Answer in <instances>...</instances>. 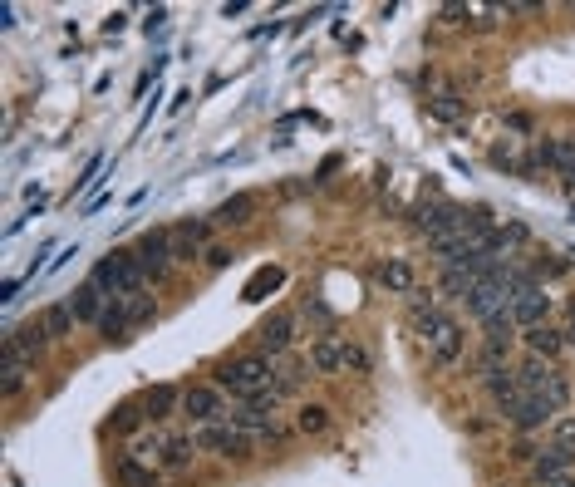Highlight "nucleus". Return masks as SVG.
<instances>
[{
  "label": "nucleus",
  "mask_w": 575,
  "mask_h": 487,
  "mask_svg": "<svg viewBox=\"0 0 575 487\" xmlns=\"http://www.w3.org/2000/svg\"><path fill=\"white\" fill-rule=\"evenodd\" d=\"M222 394H231V399H256V394H266L271 384H276V365H271V355H236V360H222L217 365V379H212Z\"/></svg>",
  "instance_id": "obj_1"
},
{
  "label": "nucleus",
  "mask_w": 575,
  "mask_h": 487,
  "mask_svg": "<svg viewBox=\"0 0 575 487\" xmlns=\"http://www.w3.org/2000/svg\"><path fill=\"white\" fill-rule=\"evenodd\" d=\"M109 301H138L143 291H148V276L138 271V261H133V251H109L99 266H94V276H89Z\"/></svg>",
  "instance_id": "obj_2"
},
{
  "label": "nucleus",
  "mask_w": 575,
  "mask_h": 487,
  "mask_svg": "<svg viewBox=\"0 0 575 487\" xmlns=\"http://www.w3.org/2000/svg\"><path fill=\"white\" fill-rule=\"evenodd\" d=\"M413 330L428 340V355H433V365L438 369H453L462 360V350H467V335H462V325L448 315V310H433V315L418 320Z\"/></svg>",
  "instance_id": "obj_3"
},
{
  "label": "nucleus",
  "mask_w": 575,
  "mask_h": 487,
  "mask_svg": "<svg viewBox=\"0 0 575 487\" xmlns=\"http://www.w3.org/2000/svg\"><path fill=\"white\" fill-rule=\"evenodd\" d=\"M133 251V261H138V271L148 276V286H158V281H168L177 266L173 256V227H148L138 242L128 246Z\"/></svg>",
  "instance_id": "obj_4"
},
{
  "label": "nucleus",
  "mask_w": 575,
  "mask_h": 487,
  "mask_svg": "<svg viewBox=\"0 0 575 487\" xmlns=\"http://www.w3.org/2000/svg\"><path fill=\"white\" fill-rule=\"evenodd\" d=\"M227 394L217 384H187L182 389V419L197 428H212V424H227Z\"/></svg>",
  "instance_id": "obj_5"
},
{
  "label": "nucleus",
  "mask_w": 575,
  "mask_h": 487,
  "mask_svg": "<svg viewBox=\"0 0 575 487\" xmlns=\"http://www.w3.org/2000/svg\"><path fill=\"white\" fill-rule=\"evenodd\" d=\"M462 222H467V207L448 202V197H433V202H418V207H413V227H418L428 242L462 232Z\"/></svg>",
  "instance_id": "obj_6"
},
{
  "label": "nucleus",
  "mask_w": 575,
  "mask_h": 487,
  "mask_svg": "<svg viewBox=\"0 0 575 487\" xmlns=\"http://www.w3.org/2000/svg\"><path fill=\"white\" fill-rule=\"evenodd\" d=\"M197 448L217 453V458H231V463H246L256 453V438L241 433L236 424H212V428H197Z\"/></svg>",
  "instance_id": "obj_7"
},
{
  "label": "nucleus",
  "mask_w": 575,
  "mask_h": 487,
  "mask_svg": "<svg viewBox=\"0 0 575 487\" xmlns=\"http://www.w3.org/2000/svg\"><path fill=\"white\" fill-rule=\"evenodd\" d=\"M571 468H575V443H546V448H536V458H531V478L541 487H556V483H566L571 478Z\"/></svg>",
  "instance_id": "obj_8"
},
{
  "label": "nucleus",
  "mask_w": 575,
  "mask_h": 487,
  "mask_svg": "<svg viewBox=\"0 0 575 487\" xmlns=\"http://www.w3.org/2000/svg\"><path fill=\"white\" fill-rule=\"evenodd\" d=\"M507 305H512L517 330L546 325V315H551V296H546V286H541V281H526V286H517V291L507 296Z\"/></svg>",
  "instance_id": "obj_9"
},
{
  "label": "nucleus",
  "mask_w": 575,
  "mask_h": 487,
  "mask_svg": "<svg viewBox=\"0 0 575 487\" xmlns=\"http://www.w3.org/2000/svg\"><path fill=\"white\" fill-rule=\"evenodd\" d=\"M482 389H487V399H492V409L497 414H517L521 404V379H517V365H497V369H482Z\"/></svg>",
  "instance_id": "obj_10"
},
{
  "label": "nucleus",
  "mask_w": 575,
  "mask_h": 487,
  "mask_svg": "<svg viewBox=\"0 0 575 487\" xmlns=\"http://www.w3.org/2000/svg\"><path fill=\"white\" fill-rule=\"evenodd\" d=\"M55 340H50V330H45V315H30V320H20L10 335H5V350H15V355H25L30 365L50 350Z\"/></svg>",
  "instance_id": "obj_11"
},
{
  "label": "nucleus",
  "mask_w": 575,
  "mask_h": 487,
  "mask_svg": "<svg viewBox=\"0 0 575 487\" xmlns=\"http://www.w3.org/2000/svg\"><path fill=\"white\" fill-rule=\"evenodd\" d=\"M227 424H236L241 433H251V438H266V443H281V438H286V424L276 419V409H256V404L231 409Z\"/></svg>",
  "instance_id": "obj_12"
},
{
  "label": "nucleus",
  "mask_w": 575,
  "mask_h": 487,
  "mask_svg": "<svg viewBox=\"0 0 575 487\" xmlns=\"http://www.w3.org/2000/svg\"><path fill=\"white\" fill-rule=\"evenodd\" d=\"M295 330H300V325H295V315H290V310H276L271 320H261V325H256V350H261V355H271V360H276V355H286L290 345H295Z\"/></svg>",
  "instance_id": "obj_13"
},
{
  "label": "nucleus",
  "mask_w": 575,
  "mask_h": 487,
  "mask_svg": "<svg viewBox=\"0 0 575 487\" xmlns=\"http://www.w3.org/2000/svg\"><path fill=\"white\" fill-rule=\"evenodd\" d=\"M369 276H374V286H379V291H389V296H413V291H418V276H413V266H408L403 256H384V261H374V266H369Z\"/></svg>",
  "instance_id": "obj_14"
},
{
  "label": "nucleus",
  "mask_w": 575,
  "mask_h": 487,
  "mask_svg": "<svg viewBox=\"0 0 575 487\" xmlns=\"http://www.w3.org/2000/svg\"><path fill=\"white\" fill-rule=\"evenodd\" d=\"M197 453H202V448H197V433H163V448H158L153 463H158L163 473H187Z\"/></svg>",
  "instance_id": "obj_15"
},
{
  "label": "nucleus",
  "mask_w": 575,
  "mask_h": 487,
  "mask_svg": "<svg viewBox=\"0 0 575 487\" xmlns=\"http://www.w3.org/2000/svg\"><path fill=\"white\" fill-rule=\"evenodd\" d=\"M207 232H212L207 222H192V217H187V222H177V227H173L177 266H187V261H202V256H207Z\"/></svg>",
  "instance_id": "obj_16"
},
{
  "label": "nucleus",
  "mask_w": 575,
  "mask_h": 487,
  "mask_svg": "<svg viewBox=\"0 0 575 487\" xmlns=\"http://www.w3.org/2000/svg\"><path fill=\"white\" fill-rule=\"evenodd\" d=\"M536 163H546V168L561 173V178H575V133L541 138V143H536Z\"/></svg>",
  "instance_id": "obj_17"
},
{
  "label": "nucleus",
  "mask_w": 575,
  "mask_h": 487,
  "mask_svg": "<svg viewBox=\"0 0 575 487\" xmlns=\"http://www.w3.org/2000/svg\"><path fill=\"white\" fill-rule=\"evenodd\" d=\"M556 414H561V409H556L546 394H521L517 414H512V428H517V433H536V428L551 424Z\"/></svg>",
  "instance_id": "obj_18"
},
{
  "label": "nucleus",
  "mask_w": 575,
  "mask_h": 487,
  "mask_svg": "<svg viewBox=\"0 0 575 487\" xmlns=\"http://www.w3.org/2000/svg\"><path fill=\"white\" fill-rule=\"evenodd\" d=\"M256 212H261V197H256V192H236V197H227V202L212 212V227H251Z\"/></svg>",
  "instance_id": "obj_19"
},
{
  "label": "nucleus",
  "mask_w": 575,
  "mask_h": 487,
  "mask_svg": "<svg viewBox=\"0 0 575 487\" xmlns=\"http://www.w3.org/2000/svg\"><path fill=\"white\" fill-rule=\"evenodd\" d=\"M143 414H148V424H168L173 414H182V389L177 384H153L148 394H143Z\"/></svg>",
  "instance_id": "obj_20"
},
{
  "label": "nucleus",
  "mask_w": 575,
  "mask_h": 487,
  "mask_svg": "<svg viewBox=\"0 0 575 487\" xmlns=\"http://www.w3.org/2000/svg\"><path fill=\"white\" fill-rule=\"evenodd\" d=\"M69 310H74V320H79V325H94V330H99V320H104V310H109V296H104L94 281H84V286H74Z\"/></svg>",
  "instance_id": "obj_21"
},
{
  "label": "nucleus",
  "mask_w": 575,
  "mask_h": 487,
  "mask_svg": "<svg viewBox=\"0 0 575 487\" xmlns=\"http://www.w3.org/2000/svg\"><path fill=\"white\" fill-rule=\"evenodd\" d=\"M521 340H526V350H531L536 360H551V365H556V355L571 345V340H566V330H556L551 320H546V325H531V330H521Z\"/></svg>",
  "instance_id": "obj_22"
},
{
  "label": "nucleus",
  "mask_w": 575,
  "mask_h": 487,
  "mask_svg": "<svg viewBox=\"0 0 575 487\" xmlns=\"http://www.w3.org/2000/svg\"><path fill=\"white\" fill-rule=\"evenodd\" d=\"M30 360L25 355H15V350H0V394L5 399H20L25 394V384H30Z\"/></svg>",
  "instance_id": "obj_23"
},
{
  "label": "nucleus",
  "mask_w": 575,
  "mask_h": 487,
  "mask_svg": "<svg viewBox=\"0 0 575 487\" xmlns=\"http://www.w3.org/2000/svg\"><path fill=\"white\" fill-rule=\"evenodd\" d=\"M114 478H118V487H163L158 463H138L133 453H123V458L114 463Z\"/></svg>",
  "instance_id": "obj_24"
},
{
  "label": "nucleus",
  "mask_w": 575,
  "mask_h": 487,
  "mask_svg": "<svg viewBox=\"0 0 575 487\" xmlns=\"http://www.w3.org/2000/svg\"><path fill=\"white\" fill-rule=\"evenodd\" d=\"M128 330H133V301H109L104 320H99V340L114 345V340H128Z\"/></svg>",
  "instance_id": "obj_25"
},
{
  "label": "nucleus",
  "mask_w": 575,
  "mask_h": 487,
  "mask_svg": "<svg viewBox=\"0 0 575 487\" xmlns=\"http://www.w3.org/2000/svg\"><path fill=\"white\" fill-rule=\"evenodd\" d=\"M310 369H315V374H340V369H345V340L320 335V340L310 345Z\"/></svg>",
  "instance_id": "obj_26"
},
{
  "label": "nucleus",
  "mask_w": 575,
  "mask_h": 487,
  "mask_svg": "<svg viewBox=\"0 0 575 487\" xmlns=\"http://www.w3.org/2000/svg\"><path fill=\"white\" fill-rule=\"evenodd\" d=\"M281 286H286V271H281V266H261V271H256V276H251V281H246V291H241V301H266V291H281Z\"/></svg>",
  "instance_id": "obj_27"
},
{
  "label": "nucleus",
  "mask_w": 575,
  "mask_h": 487,
  "mask_svg": "<svg viewBox=\"0 0 575 487\" xmlns=\"http://www.w3.org/2000/svg\"><path fill=\"white\" fill-rule=\"evenodd\" d=\"M74 310H69V301H55L50 310H45V330H50V340H69L74 335Z\"/></svg>",
  "instance_id": "obj_28"
},
{
  "label": "nucleus",
  "mask_w": 575,
  "mask_h": 487,
  "mask_svg": "<svg viewBox=\"0 0 575 487\" xmlns=\"http://www.w3.org/2000/svg\"><path fill=\"white\" fill-rule=\"evenodd\" d=\"M330 424H335V419H330L325 404H300V409H295V428H300V433H325Z\"/></svg>",
  "instance_id": "obj_29"
},
{
  "label": "nucleus",
  "mask_w": 575,
  "mask_h": 487,
  "mask_svg": "<svg viewBox=\"0 0 575 487\" xmlns=\"http://www.w3.org/2000/svg\"><path fill=\"white\" fill-rule=\"evenodd\" d=\"M143 424H148L143 404H118V409H114V419H109V428H114V433H123V438H128V433H138Z\"/></svg>",
  "instance_id": "obj_30"
},
{
  "label": "nucleus",
  "mask_w": 575,
  "mask_h": 487,
  "mask_svg": "<svg viewBox=\"0 0 575 487\" xmlns=\"http://www.w3.org/2000/svg\"><path fill=\"white\" fill-rule=\"evenodd\" d=\"M345 369L349 374H369V369H374V355H369L359 340H345Z\"/></svg>",
  "instance_id": "obj_31"
},
{
  "label": "nucleus",
  "mask_w": 575,
  "mask_h": 487,
  "mask_svg": "<svg viewBox=\"0 0 575 487\" xmlns=\"http://www.w3.org/2000/svg\"><path fill=\"white\" fill-rule=\"evenodd\" d=\"M453 99H458V94H438V99H428V109H433L438 119H458L462 104H453Z\"/></svg>",
  "instance_id": "obj_32"
},
{
  "label": "nucleus",
  "mask_w": 575,
  "mask_h": 487,
  "mask_svg": "<svg viewBox=\"0 0 575 487\" xmlns=\"http://www.w3.org/2000/svg\"><path fill=\"white\" fill-rule=\"evenodd\" d=\"M231 256H236L231 246H207V256H202V261H207L212 271H222V266H231Z\"/></svg>",
  "instance_id": "obj_33"
},
{
  "label": "nucleus",
  "mask_w": 575,
  "mask_h": 487,
  "mask_svg": "<svg viewBox=\"0 0 575 487\" xmlns=\"http://www.w3.org/2000/svg\"><path fill=\"white\" fill-rule=\"evenodd\" d=\"M571 271V261L566 256H551V261H541V276H566Z\"/></svg>",
  "instance_id": "obj_34"
},
{
  "label": "nucleus",
  "mask_w": 575,
  "mask_h": 487,
  "mask_svg": "<svg viewBox=\"0 0 575 487\" xmlns=\"http://www.w3.org/2000/svg\"><path fill=\"white\" fill-rule=\"evenodd\" d=\"M566 340L575 345V305H571V315H566Z\"/></svg>",
  "instance_id": "obj_35"
},
{
  "label": "nucleus",
  "mask_w": 575,
  "mask_h": 487,
  "mask_svg": "<svg viewBox=\"0 0 575 487\" xmlns=\"http://www.w3.org/2000/svg\"><path fill=\"white\" fill-rule=\"evenodd\" d=\"M556 487H575V478H566V483H556Z\"/></svg>",
  "instance_id": "obj_36"
}]
</instances>
